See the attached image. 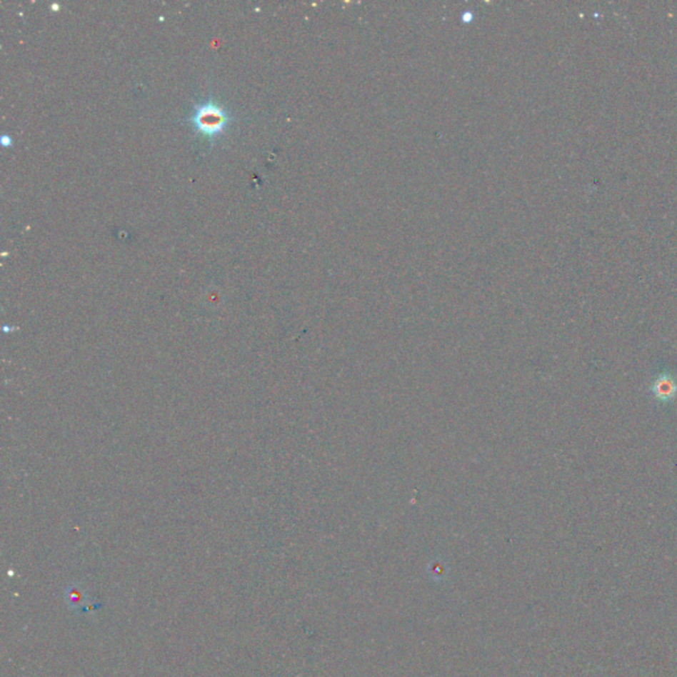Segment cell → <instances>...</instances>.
<instances>
[{
    "label": "cell",
    "instance_id": "2",
    "mask_svg": "<svg viewBox=\"0 0 677 677\" xmlns=\"http://www.w3.org/2000/svg\"><path fill=\"white\" fill-rule=\"evenodd\" d=\"M64 597L68 606L77 614H89L97 611L101 605L96 602V599L90 596L89 593L79 585H71L64 590Z\"/></svg>",
    "mask_w": 677,
    "mask_h": 677
},
{
    "label": "cell",
    "instance_id": "3",
    "mask_svg": "<svg viewBox=\"0 0 677 677\" xmlns=\"http://www.w3.org/2000/svg\"><path fill=\"white\" fill-rule=\"evenodd\" d=\"M650 389L656 401L669 403L677 397V378L667 372L658 374L651 383Z\"/></svg>",
    "mask_w": 677,
    "mask_h": 677
},
{
    "label": "cell",
    "instance_id": "1",
    "mask_svg": "<svg viewBox=\"0 0 677 677\" xmlns=\"http://www.w3.org/2000/svg\"><path fill=\"white\" fill-rule=\"evenodd\" d=\"M231 122V116L224 107L212 101L196 105L192 114V125L197 133L214 138L225 131Z\"/></svg>",
    "mask_w": 677,
    "mask_h": 677
}]
</instances>
